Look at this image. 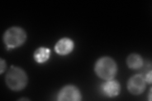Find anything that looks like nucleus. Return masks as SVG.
Returning a JSON list of instances; mask_svg holds the SVG:
<instances>
[{"instance_id": "obj_1", "label": "nucleus", "mask_w": 152, "mask_h": 101, "mask_svg": "<svg viewBox=\"0 0 152 101\" xmlns=\"http://www.w3.org/2000/svg\"><path fill=\"white\" fill-rule=\"evenodd\" d=\"M95 71L101 78L108 80L114 78L117 71L115 62L109 57H103L98 60L95 65Z\"/></svg>"}, {"instance_id": "obj_2", "label": "nucleus", "mask_w": 152, "mask_h": 101, "mask_svg": "<svg viewBox=\"0 0 152 101\" xmlns=\"http://www.w3.org/2000/svg\"><path fill=\"white\" fill-rule=\"evenodd\" d=\"M6 82L8 87L13 90H20L27 83V76L25 71L20 68L12 66L6 76Z\"/></svg>"}, {"instance_id": "obj_3", "label": "nucleus", "mask_w": 152, "mask_h": 101, "mask_svg": "<svg viewBox=\"0 0 152 101\" xmlns=\"http://www.w3.org/2000/svg\"><path fill=\"white\" fill-rule=\"evenodd\" d=\"M3 39L8 48H15L24 43L26 39V33L20 27H13L4 33Z\"/></svg>"}, {"instance_id": "obj_4", "label": "nucleus", "mask_w": 152, "mask_h": 101, "mask_svg": "<svg viewBox=\"0 0 152 101\" xmlns=\"http://www.w3.org/2000/svg\"><path fill=\"white\" fill-rule=\"evenodd\" d=\"M80 99L81 94L78 89L73 85L65 86L58 95V100L60 101H79Z\"/></svg>"}, {"instance_id": "obj_5", "label": "nucleus", "mask_w": 152, "mask_h": 101, "mask_svg": "<svg viewBox=\"0 0 152 101\" xmlns=\"http://www.w3.org/2000/svg\"><path fill=\"white\" fill-rule=\"evenodd\" d=\"M146 88V80L141 75H136L128 81L127 89L134 95H139L144 92Z\"/></svg>"}, {"instance_id": "obj_6", "label": "nucleus", "mask_w": 152, "mask_h": 101, "mask_svg": "<svg viewBox=\"0 0 152 101\" xmlns=\"http://www.w3.org/2000/svg\"><path fill=\"white\" fill-rule=\"evenodd\" d=\"M102 92L107 97H116L121 92L120 84L117 80H108L101 85Z\"/></svg>"}, {"instance_id": "obj_7", "label": "nucleus", "mask_w": 152, "mask_h": 101, "mask_svg": "<svg viewBox=\"0 0 152 101\" xmlns=\"http://www.w3.org/2000/svg\"><path fill=\"white\" fill-rule=\"evenodd\" d=\"M74 44L72 40L69 38H63L59 40L55 45V49L57 54L61 56L67 55L72 51Z\"/></svg>"}, {"instance_id": "obj_8", "label": "nucleus", "mask_w": 152, "mask_h": 101, "mask_svg": "<svg viewBox=\"0 0 152 101\" xmlns=\"http://www.w3.org/2000/svg\"><path fill=\"white\" fill-rule=\"evenodd\" d=\"M50 56V50L46 47H39L35 51L34 57L36 62L39 63H43L48 61Z\"/></svg>"}, {"instance_id": "obj_9", "label": "nucleus", "mask_w": 152, "mask_h": 101, "mask_svg": "<svg viewBox=\"0 0 152 101\" xmlns=\"http://www.w3.org/2000/svg\"><path fill=\"white\" fill-rule=\"evenodd\" d=\"M127 63L130 68L137 70L141 68L142 64H143V61H142V57L140 55L132 54L127 57Z\"/></svg>"}, {"instance_id": "obj_10", "label": "nucleus", "mask_w": 152, "mask_h": 101, "mask_svg": "<svg viewBox=\"0 0 152 101\" xmlns=\"http://www.w3.org/2000/svg\"><path fill=\"white\" fill-rule=\"evenodd\" d=\"M146 81H147V82L149 83V84H151V71H150L148 73H147L146 75V78H145Z\"/></svg>"}, {"instance_id": "obj_11", "label": "nucleus", "mask_w": 152, "mask_h": 101, "mask_svg": "<svg viewBox=\"0 0 152 101\" xmlns=\"http://www.w3.org/2000/svg\"><path fill=\"white\" fill-rule=\"evenodd\" d=\"M5 68H6L5 62H4V61L3 60H1V73H2L4 71V70Z\"/></svg>"}]
</instances>
